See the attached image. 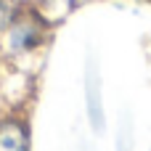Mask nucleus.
<instances>
[{"label":"nucleus","instance_id":"1","mask_svg":"<svg viewBox=\"0 0 151 151\" xmlns=\"http://www.w3.org/2000/svg\"><path fill=\"white\" fill-rule=\"evenodd\" d=\"M53 24H56L53 19H48L40 8H35L32 3L24 0L19 13L13 16V21L8 24V29L0 40V56L8 58V61L35 58L50 42Z\"/></svg>","mask_w":151,"mask_h":151},{"label":"nucleus","instance_id":"2","mask_svg":"<svg viewBox=\"0 0 151 151\" xmlns=\"http://www.w3.org/2000/svg\"><path fill=\"white\" fill-rule=\"evenodd\" d=\"M0 151H32V122L27 109L11 106L0 111Z\"/></svg>","mask_w":151,"mask_h":151},{"label":"nucleus","instance_id":"3","mask_svg":"<svg viewBox=\"0 0 151 151\" xmlns=\"http://www.w3.org/2000/svg\"><path fill=\"white\" fill-rule=\"evenodd\" d=\"M27 3H32L35 8H40L48 19L58 21V19H64V16L80 11L82 5H88V3H93V0H27Z\"/></svg>","mask_w":151,"mask_h":151},{"label":"nucleus","instance_id":"4","mask_svg":"<svg viewBox=\"0 0 151 151\" xmlns=\"http://www.w3.org/2000/svg\"><path fill=\"white\" fill-rule=\"evenodd\" d=\"M21 3L24 0H0V40L5 35V29H8V24L13 21V16L19 13Z\"/></svg>","mask_w":151,"mask_h":151}]
</instances>
